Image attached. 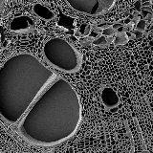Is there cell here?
<instances>
[{
    "instance_id": "6da1fadb",
    "label": "cell",
    "mask_w": 153,
    "mask_h": 153,
    "mask_svg": "<svg viewBox=\"0 0 153 153\" xmlns=\"http://www.w3.org/2000/svg\"><path fill=\"white\" fill-rule=\"evenodd\" d=\"M81 121V103L75 88L56 79L38 96L20 120L18 131L29 143L54 146L76 132Z\"/></svg>"
},
{
    "instance_id": "3957f363",
    "label": "cell",
    "mask_w": 153,
    "mask_h": 153,
    "mask_svg": "<svg viewBox=\"0 0 153 153\" xmlns=\"http://www.w3.org/2000/svg\"><path fill=\"white\" fill-rule=\"evenodd\" d=\"M43 55L50 65L64 73H75L81 66L80 54L61 37L46 41L43 46Z\"/></svg>"
},
{
    "instance_id": "8992f818",
    "label": "cell",
    "mask_w": 153,
    "mask_h": 153,
    "mask_svg": "<svg viewBox=\"0 0 153 153\" xmlns=\"http://www.w3.org/2000/svg\"><path fill=\"white\" fill-rule=\"evenodd\" d=\"M33 11L37 16H39L42 19H45V20H52V19L55 17L54 13H53L49 8H47L46 6H44V5H42V4L33 5Z\"/></svg>"
},
{
    "instance_id": "5b68a950",
    "label": "cell",
    "mask_w": 153,
    "mask_h": 153,
    "mask_svg": "<svg viewBox=\"0 0 153 153\" xmlns=\"http://www.w3.org/2000/svg\"><path fill=\"white\" fill-rule=\"evenodd\" d=\"M33 28H35V21L27 16H20L13 18L10 24V29L17 33H30L33 30Z\"/></svg>"
},
{
    "instance_id": "7a4b0ae2",
    "label": "cell",
    "mask_w": 153,
    "mask_h": 153,
    "mask_svg": "<svg viewBox=\"0 0 153 153\" xmlns=\"http://www.w3.org/2000/svg\"><path fill=\"white\" fill-rule=\"evenodd\" d=\"M56 74L32 54L11 56L0 67V116L18 123Z\"/></svg>"
},
{
    "instance_id": "52a82bcc",
    "label": "cell",
    "mask_w": 153,
    "mask_h": 153,
    "mask_svg": "<svg viewBox=\"0 0 153 153\" xmlns=\"http://www.w3.org/2000/svg\"><path fill=\"white\" fill-rule=\"evenodd\" d=\"M102 98L103 100V103L106 105L107 107H113L119 102L118 96L114 92V90L111 88H105L102 92Z\"/></svg>"
},
{
    "instance_id": "ba28073f",
    "label": "cell",
    "mask_w": 153,
    "mask_h": 153,
    "mask_svg": "<svg viewBox=\"0 0 153 153\" xmlns=\"http://www.w3.org/2000/svg\"><path fill=\"white\" fill-rule=\"evenodd\" d=\"M146 26V21L145 20H140V21L138 22V24H137V29L143 32V31H145Z\"/></svg>"
},
{
    "instance_id": "9c48e42d",
    "label": "cell",
    "mask_w": 153,
    "mask_h": 153,
    "mask_svg": "<svg viewBox=\"0 0 153 153\" xmlns=\"http://www.w3.org/2000/svg\"><path fill=\"white\" fill-rule=\"evenodd\" d=\"M4 2H5V0H0V9H1V8L3 7Z\"/></svg>"
},
{
    "instance_id": "277c9868",
    "label": "cell",
    "mask_w": 153,
    "mask_h": 153,
    "mask_svg": "<svg viewBox=\"0 0 153 153\" xmlns=\"http://www.w3.org/2000/svg\"><path fill=\"white\" fill-rule=\"evenodd\" d=\"M75 11L88 16H100L107 13L116 0H65Z\"/></svg>"
}]
</instances>
